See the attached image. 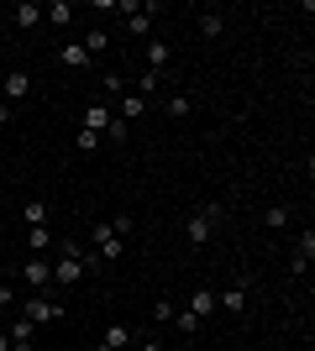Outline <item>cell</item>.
<instances>
[{"instance_id":"obj_4","label":"cell","mask_w":315,"mask_h":351,"mask_svg":"<svg viewBox=\"0 0 315 351\" xmlns=\"http://www.w3.org/2000/svg\"><path fill=\"white\" fill-rule=\"evenodd\" d=\"M215 220H221V205H215V199H210V205H200L195 215L184 220V241H189V247L200 252V247L210 241V236H215Z\"/></svg>"},{"instance_id":"obj_6","label":"cell","mask_w":315,"mask_h":351,"mask_svg":"<svg viewBox=\"0 0 315 351\" xmlns=\"http://www.w3.org/2000/svg\"><path fill=\"white\" fill-rule=\"evenodd\" d=\"M21 283H27L32 293H47L53 289V257H37V252H32L27 263H21Z\"/></svg>"},{"instance_id":"obj_14","label":"cell","mask_w":315,"mask_h":351,"mask_svg":"<svg viewBox=\"0 0 315 351\" xmlns=\"http://www.w3.org/2000/svg\"><path fill=\"white\" fill-rule=\"evenodd\" d=\"M184 309H189V315H195V320L205 325L210 315H215V289H210V283H200V289L189 293V304H184Z\"/></svg>"},{"instance_id":"obj_25","label":"cell","mask_w":315,"mask_h":351,"mask_svg":"<svg viewBox=\"0 0 315 351\" xmlns=\"http://www.w3.org/2000/svg\"><path fill=\"white\" fill-rule=\"evenodd\" d=\"M158 89H163V73H148V69H142V73H137V89H132V95H142V100H148V95H158Z\"/></svg>"},{"instance_id":"obj_16","label":"cell","mask_w":315,"mask_h":351,"mask_svg":"<svg viewBox=\"0 0 315 351\" xmlns=\"http://www.w3.org/2000/svg\"><path fill=\"white\" fill-rule=\"evenodd\" d=\"M58 63H63V69H74V73H79V69H90L95 58L84 53V43H63V47H58Z\"/></svg>"},{"instance_id":"obj_20","label":"cell","mask_w":315,"mask_h":351,"mask_svg":"<svg viewBox=\"0 0 315 351\" xmlns=\"http://www.w3.org/2000/svg\"><path fill=\"white\" fill-rule=\"evenodd\" d=\"M79 43H84V53H90V58H100L105 47H110V32H105V27H90L84 37H79Z\"/></svg>"},{"instance_id":"obj_27","label":"cell","mask_w":315,"mask_h":351,"mask_svg":"<svg viewBox=\"0 0 315 351\" xmlns=\"http://www.w3.org/2000/svg\"><path fill=\"white\" fill-rule=\"evenodd\" d=\"M174 309H179L174 299H152V325H168V320H174Z\"/></svg>"},{"instance_id":"obj_26","label":"cell","mask_w":315,"mask_h":351,"mask_svg":"<svg viewBox=\"0 0 315 351\" xmlns=\"http://www.w3.org/2000/svg\"><path fill=\"white\" fill-rule=\"evenodd\" d=\"M263 226H268V231H284L289 226V205H268L263 210Z\"/></svg>"},{"instance_id":"obj_7","label":"cell","mask_w":315,"mask_h":351,"mask_svg":"<svg viewBox=\"0 0 315 351\" xmlns=\"http://www.w3.org/2000/svg\"><path fill=\"white\" fill-rule=\"evenodd\" d=\"M247 299H253V278H237L231 289L215 293V309H226V315H242V309H247Z\"/></svg>"},{"instance_id":"obj_31","label":"cell","mask_w":315,"mask_h":351,"mask_svg":"<svg viewBox=\"0 0 315 351\" xmlns=\"http://www.w3.org/2000/svg\"><path fill=\"white\" fill-rule=\"evenodd\" d=\"M110 226H116V236H132V231H137V220H132V215H116Z\"/></svg>"},{"instance_id":"obj_37","label":"cell","mask_w":315,"mask_h":351,"mask_svg":"<svg viewBox=\"0 0 315 351\" xmlns=\"http://www.w3.org/2000/svg\"><path fill=\"white\" fill-rule=\"evenodd\" d=\"M0 21H5V11H0Z\"/></svg>"},{"instance_id":"obj_22","label":"cell","mask_w":315,"mask_h":351,"mask_svg":"<svg viewBox=\"0 0 315 351\" xmlns=\"http://www.w3.org/2000/svg\"><path fill=\"white\" fill-rule=\"evenodd\" d=\"M189 110H195V100H189V95H168V100H163V116H168V121H184Z\"/></svg>"},{"instance_id":"obj_8","label":"cell","mask_w":315,"mask_h":351,"mask_svg":"<svg viewBox=\"0 0 315 351\" xmlns=\"http://www.w3.org/2000/svg\"><path fill=\"white\" fill-rule=\"evenodd\" d=\"M168 58H174L168 37H148V43H142V69H148V73H163V69H168Z\"/></svg>"},{"instance_id":"obj_18","label":"cell","mask_w":315,"mask_h":351,"mask_svg":"<svg viewBox=\"0 0 315 351\" xmlns=\"http://www.w3.org/2000/svg\"><path fill=\"white\" fill-rule=\"evenodd\" d=\"M195 27H200V37H205V43H215V37L226 32V16H221V11H200Z\"/></svg>"},{"instance_id":"obj_35","label":"cell","mask_w":315,"mask_h":351,"mask_svg":"<svg viewBox=\"0 0 315 351\" xmlns=\"http://www.w3.org/2000/svg\"><path fill=\"white\" fill-rule=\"evenodd\" d=\"M95 351H110V346H105V341H95Z\"/></svg>"},{"instance_id":"obj_29","label":"cell","mask_w":315,"mask_h":351,"mask_svg":"<svg viewBox=\"0 0 315 351\" xmlns=\"http://www.w3.org/2000/svg\"><path fill=\"white\" fill-rule=\"evenodd\" d=\"M100 142H105V136H95V132H84V126H79V136H74V152H95Z\"/></svg>"},{"instance_id":"obj_2","label":"cell","mask_w":315,"mask_h":351,"mask_svg":"<svg viewBox=\"0 0 315 351\" xmlns=\"http://www.w3.org/2000/svg\"><path fill=\"white\" fill-rule=\"evenodd\" d=\"M84 278V247L79 241H58V257H53V289H74Z\"/></svg>"},{"instance_id":"obj_30","label":"cell","mask_w":315,"mask_h":351,"mask_svg":"<svg viewBox=\"0 0 315 351\" xmlns=\"http://www.w3.org/2000/svg\"><path fill=\"white\" fill-rule=\"evenodd\" d=\"M105 95H116V100H121V95H126V79H121V73H105Z\"/></svg>"},{"instance_id":"obj_34","label":"cell","mask_w":315,"mask_h":351,"mask_svg":"<svg viewBox=\"0 0 315 351\" xmlns=\"http://www.w3.org/2000/svg\"><path fill=\"white\" fill-rule=\"evenodd\" d=\"M0 351H11V336H5V325H0Z\"/></svg>"},{"instance_id":"obj_10","label":"cell","mask_w":315,"mask_h":351,"mask_svg":"<svg viewBox=\"0 0 315 351\" xmlns=\"http://www.w3.org/2000/svg\"><path fill=\"white\" fill-rule=\"evenodd\" d=\"M27 95H32V73L27 69H11V73H5V84H0V100L16 105V100H27Z\"/></svg>"},{"instance_id":"obj_24","label":"cell","mask_w":315,"mask_h":351,"mask_svg":"<svg viewBox=\"0 0 315 351\" xmlns=\"http://www.w3.org/2000/svg\"><path fill=\"white\" fill-rule=\"evenodd\" d=\"M27 247L37 252V257H47V247H53V231H47V226H32V231H27Z\"/></svg>"},{"instance_id":"obj_11","label":"cell","mask_w":315,"mask_h":351,"mask_svg":"<svg viewBox=\"0 0 315 351\" xmlns=\"http://www.w3.org/2000/svg\"><path fill=\"white\" fill-rule=\"evenodd\" d=\"M5 336H11V351L37 346V325H32V320H21V315H5Z\"/></svg>"},{"instance_id":"obj_19","label":"cell","mask_w":315,"mask_h":351,"mask_svg":"<svg viewBox=\"0 0 315 351\" xmlns=\"http://www.w3.org/2000/svg\"><path fill=\"white\" fill-rule=\"evenodd\" d=\"M100 341H105L110 351H126V346H132V325H121V320H116V325H105V336H100Z\"/></svg>"},{"instance_id":"obj_12","label":"cell","mask_w":315,"mask_h":351,"mask_svg":"<svg viewBox=\"0 0 315 351\" xmlns=\"http://www.w3.org/2000/svg\"><path fill=\"white\" fill-rule=\"evenodd\" d=\"M110 110H116V116L132 126V121H142V116L152 110V100H142V95H121V100H110Z\"/></svg>"},{"instance_id":"obj_36","label":"cell","mask_w":315,"mask_h":351,"mask_svg":"<svg viewBox=\"0 0 315 351\" xmlns=\"http://www.w3.org/2000/svg\"><path fill=\"white\" fill-rule=\"evenodd\" d=\"M279 351H294V346H279Z\"/></svg>"},{"instance_id":"obj_17","label":"cell","mask_w":315,"mask_h":351,"mask_svg":"<svg viewBox=\"0 0 315 351\" xmlns=\"http://www.w3.org/2000/svg\"><path fill=\"white\" fill-rule=\"evenodd\" d=\"M47 215H53V210H47V199H37V194L21 205V226H27V231H32V226H47Z\"/></svg>"},{"instance_id":"obj_9","label":"cell","mask_w":315,"mask_h":351,"mask_svg":"<svg viewBox=\"0 0 315 351\" xmlns=\"http://www.w3.org/2000/svg\"><path fill=\"white\" fill-rule=\"evenodd\" d=\"M310 263H315V226H305L294 241V257H289V273H310Z\"/></svg>"},{"instance_id":"obj_3","label":"cell","mask_w":315,"mask_h":351,"mask_svg":"<svg viewBox=\"0 0 315 351\" xmlns=\"http://www.w3.org/2000/svg\"><path fill=\"white\" fill-rule=\"evenodd\" d=\"M116 11H121V27L132 32V37H152V21L163 16V5H152V0H116Z\"/></svg>"},{"instance_id":"obj_5","label":"cell","mask_w":315,"mask_h":351,"mask_svg":"<svg viewBox=\"0 0 315 351\" xmlns=\"http://www.w3.org/2000/svg\"><path fill=\"white\" fill-rule=\"evenodd\" d=\"M90 241H95L90 252L100 257V263H121V257H126V236H116V226H110V220H105V226H95Z\"/></svg>"},{"instance_id":"obj_32","label":"cell","mask_w":315,"mask_h":351,"mask_svg":"<svg viewBox=\"0 0 315 351\" xmlns=\"http://www.w3.org/2000/svg\"><path fill=\"white\" fill-rule=\"evenodd\" d=\"M16 309V299H11V289H0V325H5V315Z\"/></svg>"},{"instance_id":"obj_33","label":"cell","mask_w":315,"mask_h":351,"mask_svg":"<svg viewBox=\"0 0 315 351\" xmlns=\"http://www.w3.org/2000/svg\"><path fill=\"white\" fill-rule=\"evenodd\" d=\"M0 126H11V105L0 100Z\"/></svg>"},{"instance_id":"obj_21","label":"cell","mask_w":315,"mask_h":351,"mask_svg":"<svg viewBox=\"0 0 315 351\" xmlns=\"http://www.w3.org/2000/svg\"><path fill=\"white\" fill-rule=\"evenodd\" d=\"M43 21H53V27H69V21H74V5H69V0H53V5H43Z\"/></svg>"},{"instance_id":"obj_13","label":"cell","mask_w":315,"mask_h":351,"mask_svg":"<svg viewBox=\"0 0 315 351\" xmlns=\"http://www.w3.org/2000/svg\"><path fill=\"white\" fill-rule=\"evenodd\" d=\"M110 116H116V110H110V100H90V105H84V132L105 136V126H110Z\"/></svg>"},{"instance_id":"obj_23","label":"cell","mask_w":315,"mask_h":351,"mask_svg":"<svg viewBox=\"0 0 315 351\" xmlns=\"http://www.w3.org/2000/svg\"><path fill=\"white\" fill-rule=\"evenodd\" d=\"M168 325H174V330H179V336H200V320H195V315H189V309H174V320H168Z\"/></svg>"},{"instance_id":"obj_28","label":"cell","mask_w":315,"mask_h":351,"mask_svg":"<svg viewBox=\"0 0 315 351\" xmlns=\"http://www.w3.org/2000/svg\"><path fill=\"white\" fill-rule=\"evenodd\" d=\"M126 136H132V126H126L121 116H110V126H105V142H126Z\"/></svg>"},{"instance_id":"obj_15","label":"cell","mask_w":315,"mask_h":351,"mask_svg":"<svg viewBox=\"0 0 315 351\" xmlns=\"http://www.w3.org/2000/svg\"><path fill=\"white\" fill-rule=\"evenodd\" d=\"M5 21H16L21 32H32V27H43V5H37V0H21V5L5 11Z\"/></svg>"},{"instance_id":"obj_1","label":"cell","mask_w":315,"mask_h":351,"mask_svg":"<svg viewBox=\"0 0 315 351\" xmlns=\"http://www.w3.org/2000/svg\"><path fill=\"white\" fill-rule=\"evenodd\" d=\"M11 315H21V320H32L37 330H43V325H58L63 315H69V309H63V299H58V293L47 289V293H27V299H21V304H16Z\"/></svg>"}]
</instances>
